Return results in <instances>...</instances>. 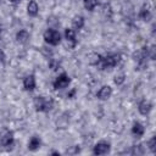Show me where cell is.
<instances>
[{"mask_svg": "<svg viewBox=\"0 0 156 156\" xmlns=\"http://www.w3.org/2000/svg\"><path fill=\"white\" fill-rule=\"evenodd\" d=\"M110 149H111L110 143H107V141H99V143L94 146L93 152H94L95 155H105V154L110 152Z\"/></svg>", "mask_w": 156, "mask_h": 156, "instance_id": "8992f818", "label": "cell"}, {"mask_svg": "<svg viewBox=\"0 0 156 156\" xmlns=\"http://www.w3.org/2000/svg\"><path fill=\"white\" fill-rule=\"evenodd\" d=\"M49 65H50V67H51V69H52V71H56V69H57V68L60 67L58 62H56V61H54V60H51Z\"/></svg>", "mask_w": 156, "mask_h": 156, "instance_id": "44dd1931", "label": "cell"}, {"mask_svg": "<svg viewBox=\"0 0 156 156\" xmlns=\"http://www.w3.org/2000/svg\"><path fill=\"white\" fill-rule=\"evenodd\" d=\"M0 33H1V27H0Z\"/></svg>", "mask_w": 156, "mask_h": 156, "instance_id": "d4e9b609", "label": "cell"}, {"mask_svg": "<svg viewBox=\"0 0 156 156\" xmlns=\"http://www.w3.org/2000/svg\"><path fill=\"white\" fill-rule=\"evenodd\" d=\"M124 79H126V74H124L123 72H121V73H118V74H116V76H115L113 82H115V84L121 85V84L124 82Z\"/></svg>", "mask_w": 156, "mask_h": 156, "instance_id": "ac0fdd59", "label": "cell"}, {"mask_svg": "<svg viewBox=\"0 0 156 156\" xmlns=\"http://www.w3.org/2000/svg\"><path fill=\"white\" fill-rule=\"evenodd\" d=\"M69 83H71V78H69V76H68L67 73H61V74L54 80L52 85H54L55 89H63V88L68 87Z\"/></svg>", "mask_w": 156, "mask_h": 156, "instance_id": "277c9868", "label": "cell"}, {"mask_svg": "<svg viewBox=\"0 0 156 156\" xmlns=\"http://www.w3.org/2000/svg\"><path fill=\"white\" fill-rule=\"evenodd\" d=\"M84 26V17L80 15H77L72 20V27L73 29H82Z\"/></svg>", "mask_w": 156, "mask_h": 156, "instance_id": "4fadbf2b", "label": "cell"}, {"mask_svg": "<svg viewBox=\"0 0 156 156\" xmlns=\"http://www.w3.org/2000/svg\"><path fill=\"white\" fill-rule=\"evenodd\" d=\"M40 145H41V140H40V138L37 136V135H33V136L29 139V141H28V149H29L30 151L38 150V149L40 147Z\"/></svg>", "mask_w": 156, "mask_h": 156, "instance_id": "8fae6325", "label": "cell"}, {"mask_svg": "<svg viewBox=\"0 0 156 156\" xmlns=\"http://www.w3.org/2000/svg\"><path fill=\"white\" fill-rule=\"evenodd\" d=\"M119 55L118 54H107L106 56H101V61H100V65H101V68L102 69H111L113 68L115 66H117V63L119 62Z\"/></svg>", "mask_w": 156, "mask_h": 156, "instance_id": "7a4b0ae2", "label": "cell"}, {"mask_svg": "<svg viewBox=\"0 0 156 156\" xmlns=\"http://www.w3.org/2000/svg\"><path fill=\"white\" fill-rule=\"evenodd\" d=\"M139 17L143 20V21H150L151 20V17H152V13H151V11L146 7V6H144L141 10H140V12H139Z\"/></svg>", "mask_w": 156, "mask_h": 156, "instance_id": "2e32d148", "label": "cell"}, {"mask_svg": "<svg viewBox=\"0 0 156 156\" xmlns=\"http://www.w3.org/2000/svg\"><path fill=\"white\" fill-rule=\"evenodd\" d=\"M138 110H139V112H140L141 115L146 116V115H149L150 111L152 110V104H151L149 100H145V99H144V100H141V101L139 102Z\"/></svg>", "mask_w": 156, "mask_h": 156, "instance_id": "52a82bcc", "label": "cell"}, {"mask_svg": "<svg viewBox=\"0 0 156 156\" xmlns=\"http://www.w3.org/2000/svg\"><path fill=\"white\" fill-rule=\"evenodd\" d=\"M16 39H17L18 43L24 44V43H27L28 39H29V33H28L26 29H22V30H20V32H17V34H16Z\"/></svg>", "mask_w": 156, "mask_h": 156, "instance_id": "5bb4252c", "label": "cell"}, {"mask_svg": "<svg viewBox=\"0 0 156 156\" xmlns=\"http://www.w3.org/2000/svg\"><path fill=\"white\" fill-rule=\"evenodd\" d=\"M147 145H149V149L151 150V152H155V151H156V138L152 136V138L149 140Z\"/></svg>", "mask_w": 156, "mask_h": 156, "instance_id": "d6986e66", "label": "cell"}, {"mask_svg": "<svg viewBox=\"0 0 156 156\" xmlns=\"http://www.w3.org/2000/svg\"><path fill=\"white\" fill-rule=\"evenodd\" d=\"M145 133V128L144 126L140 123V122H134L133 127H132V134L135 136V138H140L143 136Z\"/></svg>", "mask_w": 156, "mask_h": 156, "instance_id": "30bf717a", "label": "cell"}, {"mask_svg": "<svg viewBox=\"0 0 156 156\" xmlns=\"http://www.w3.org/2000/svg\"><path fill=\"white\" fill-rule=\"evenodd\" d=\"M23 88L27 91H32L35 89V78L33 74H29L23 79Z\"/></svg>", "mask_w": 156, "mask_h": 156, "instance_id": "9c48e42d", "label": "cell"}, {"mask_svg": "<svg viewBox=\"0 0 156 156\" xmlns=\"http://www.w3.org/2000/svg\"><path fill=\"white\" fill-rule=\"evenodd\" d=\"M44 40L50 45H58L61 41V34L58 33V30L49 28L44 32Z\"/></svg>", "mask_w": 156, "mask_h": 156, "instance_id": "3957f363", "label": "cell"}, {"mask_svg": "<svg viewBox=\"0 0 156 156\" xmlns=\"http://www.w3.org/2000/svg\"><path fill=\"white\" fill-rule=\"evenodd\" d=\"M11 1H12V2H13V4H17V2H20V1H21V0H11Z\"/></svg>", "mask_w": 156, "mask_h": 156, "instance_id": "cb8c5ba5", "label": "cell"}, {"mask_svg": "<svg viewBox=\"0 0 156 156\" xmlns=\"http://www.w3.org/2000/svg\"><path fill=\"white\" fill-rule=\"evenodd\" d=\"M111 95H112V88L108 87V85H104V87H101L100 90H99L98 94H96L98 99H100V100H107Z\"/></svg>", "mask_w": 156, "mask_h": 156, "instance_id": "ba28073f", "label": "cell"}, {"mask_svg": "<svg viewBox=\"0 0 156 156\" xmlns=\"http://www.w3.org/2000/svg\"><path fill=\"white\" fill-rule=\"evenodd\" d=\"M12 143H13V133L11 130H7V129L4 130L0 134V145L7 147V146L12 145Z\"/></svg>", "mask_w": 156, "mask_h": 156, "instance_id": "5b68a950", "label": "cell"}, {"mask_svg": "<svg viewBox=\"0 0 156 156\" xmlns=\"http://www.w3.org/2000/svg\"><path fill=\"white\" fill-rule=\"evenodd\" d=\"M65 38L67 39V41H71L72 45H74L77 43V40H76V30L71 29V28L65 29Z\"/></svg>", "mask_w": 156, "mask_h": 156, "instance_id": "9a60e30c", "label": "cell"}, {"mask_svg": "<svg viewBox=\"0 0 156 156\" xmlns=\"http://www.w3.org/2000/svg\"><path fill=\"white\" fill-rule=\"evenodd\" d=\"M34 107L38 112H48L54 107V100L51 98L45 96H35L34 98Z\"/></svg>", "mask_w": 156, "mask_h": 156, "instance_id": "6da1fadb", "label": "cell"}, {"mask_svg": "<svg viewBox=\"0 0 156 156\" xmlns=\"http://www.w3.org/2000/svg\"><path fill=\"white\" fill-rule=\"evenodd\" d=\"M27 12H28V15L32 16V17H35V16L38 15V12H39V6H38L37 1L30 0V1L28 2V5H27Z\"/></svg>", "mask_w": 156, "mask_h": 156, "instance_id": "7c38bea8", "label": "cell"}, {"mask_svg": "<svg viewBox=\"0 0 156 156\" xmlns=\"http://www.w3.org/2000/svg\"><path fill=\"white\" fill-rule=\"evenodd\" d=\"M83 5L88 11H93L98 6V0H83Z\"/></svg>", "mask_w": 156, "mask_h": 156, "instance_id": "e0dca14e", "label": "cell"}, {"mask_svg": "<svg viewBox=\"0 0 156 156\" xmlns=\"http://www.w3.org/2000/svg\"><path fill=\"white\" fill-rule=\"evenodd\" d=\"M147 56H149L151 60H155V46H154V45L147 50Z\"/></svg>", "mask_w": 156, "mask_h": 156, "instance_id": "ffe728a7", "label": "cell"}, {"mask_svg": "<svg viewBox=\"0 0 156 156\" xmlns=\"http://www.w3.org/2000/svg\"><path fill=\"white\" fill-rule=\"evenodd\" d=\"M74 94H76V89H72V90L67 94V96H68V98H73V96H74Z\"/></svg>", "mask_w": 156, "mask_h": 156, "instance_id": "603a6c76", "label": "cell"}, {"mask_svg": "<svg viewBox=\"0 0 156 156\" xmlns=\"http://www.w3.org/2000/svg\"><path fill=\"white\" fill-rule=\"evenodd\" d=\"M4 60H5V52L0 49V62H4Z\"/></svg>", "mask_w": 156, "mask_h": 156, "instance_id": "7402d4cb", "label": "cell"}]
</instances>
